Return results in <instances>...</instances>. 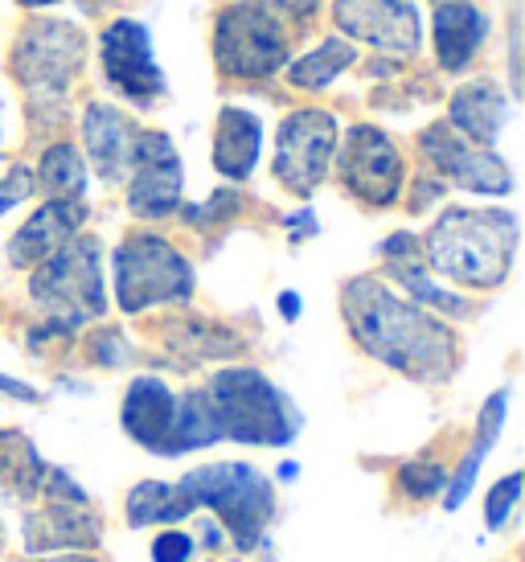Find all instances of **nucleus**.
Returning <instances> with one entry per match:
<instances>
[{
	"mask_svg": "<svg viewBox=\"0 0 525 562\" xmlns=\"http://www.w3.org/2000/svg\"><path fill=\"white\" fill-rule=\"evenodd\" d=\"M340 304H345V321H349L354 341L370 358L415 378V382L451 378L456 361H460V345H456V333L435 313L402 300L399 292H390L387 283L373 280V276L345 283Z\"/></svg>",
	"mask_w": 525,
	"mask_h": 562,
	"instance_id": "obj_1",
	"label": "nucleus"
},
{
	"mask_svg": "<svg viewBox=\"0 0 525 562\" xmlns=\"http://www.w3.org/2000/svg\"><path fill=\"white\" fill-rule=\"evenodd\" d=\"M517 250V218L510 210H448L435 222L418 255L463 288H496L505 283Z\"/></svg>",
	"mask_w": 525,
	"mask_h": 562,
	"instance_id": "obj_2",
	"label": "nucleus"
},
{
	"mask_svg": "<svg viewBox=\"0 0 525 562\" xmlns=\"http://www.w3.org/2000/svg\"><path fill=\"white\" fill-rule=\"evenodd\" d=\"M205 403L214 415L217 439H238V443H267L283 448L300 431V411L292 398L279 391L271 378L259 370H222L205 386Z\"/></svg>",
	"mask_w": 525,
	"mask_h": 562,
	"instance_id": "obj_3",
	"label": "nucleus"
},
{
	"mask_svg": "<svg viewBox=\"0 0 525 562\" xmlns=\"http://www.w3.org/2000/svg\"><path fill=\"white\" fill-rule=\"evenodd\" d=\"M33 300L42 304L58 333L87 325L103 316V255L94 238L75 235L66 247H58L46 263L33 267L30 280Z\"/></svg>",
	"mask_w": 525,
	"mask_h": 562,
	"instance_id": "obj_4",
	"label": "nucleus"
},
{
	"mask_svg": "<svg viewBox=\"0 0 525 562\" xmlns=\"http://www.w3.org/2000/svg\"><path fill=\"white\" fill-rule=\"evenodd\" d=\"M177 488L193 501V509L198 505L214 509L226 521V530L234 533L238 550L259 547L262 526L276 514V488L250 464H205V469L189 472Z\"/></svg>",
	"mask_w": 525,
	"mask_h": 562,
	"instance_id": "obj_5",
	"label": "nucleus"
},
{
	"mask_svg": "<svg viewBox=\"0 0 525 562\" xmlns=\"http://www.w3.org/2000/svg\"><path fill=\"white\" fill-rule=\"evenodd\" d=\"M193 296V267L181 250L156 235H132L115 250V300L124 313Z\"/></svg>",
	"mask_w": 525,
	"mask_h": 562,
	"instance_id": "obj_6",
	"label": "nucleus"
},
{
	"mask_svg": "<svg viewBox=\"0 0 525 562\" xmlns=\"http://www.w3.org/2000/svg\"><path fill=\"white\" fill-rule=\"evenodd\" d=\"M214 63L231 79H267L288 63V33L255 0H234L214 21Z\"/></svg>",
	"mask_w": 525,
	"mask_h": 562,
	"instance_id": "obj_7",
	"label": "nucleus"
},
{
	"mask_svg": "<svg viewBox=\"0 0 525 562\" xmlns=\"http://www.w3.org/2000/svg\"><path fill=\"white\" fill-rule=\"evenodd\" d=\"M87 58V37L78 25L42 16L30 21L13 42V79L37 99H58L70 91V79Z\"/></svg>",
	"mask_w": 525,
	"mask_h": 562,
	"instance_id": "obj_8",
	"label": "nucleus"
},
{
	"mask_svg": "<svg viewBox=\"0 0 525 562\" xmlns=\"http://www.w3.org/2000/svg\"><path fill=\"white\" fill-rule=\"evenodd\" d=\"M337 153V120L328 111H292L276 136V181L292 193H312L328 177Z\"/></svg>",
	"mask_w": 525,
	"mask_h": 562,
	"instance_id": "obj_9",
	"label": "nucleus"
},
{
	"mask_svg": "<svg viewBox=\"0 0 525 562\" xmlns=\"http://www.w3.org/2000/svg\"><path fill=\"white\" fill-rule=\"evenodd\" d=\"M99 63H103V75H108L111 87L127 94L132 103H139V108H148L165 94V75H160V66L153 58V37L132 16H120L103 30Z\"/></svg>",
	"mask_w": 525,
	"mask_h": 562,
	"instance_id": "obj_10",
	"label": "nucleus"
},
{
	"mask_svg": "<svg viewBox=\"0 0 525 562\" xmlns=\"http://www.w3.org/2000/svg\"><path fill=\"white\" fill-rule=\"evenodd\" d=\"M340 177H345L349 193L366 205H378V210L394 205V198L402 193L399 144L390 140L382 127L357 124L340 148Z\"/></svg>",
	"mask_w": 525,
	"mask_h": 562,
	"instance_id": "obj_11",
	"label": "nucleus"
},
{
	"mask_svg": "<svg viewBox=\"0 0 525 562\" xmlns=\"http://www.w3.org/2000/svg\"><path fill=\"white\" fill-rule=\"evenodd\" d=\"M127 172V210L136 218H165L181 205V157L165 132H136Z\"/></svg>",
	"mask_w": 525,
	"mask_h": 562,
	"instance_id": "obj_12",
	"label": "nucleus"
},
{
	"mask_svg": "<svg viewBox=\"0 0 525 562\" xmlns=\"http://www.w3.org/2000/svg\"><path fill=\"white\" fill-rule=\"evenodd\" d=\"M333 21L340 33L382 54H418L423 42L418 13L406 0H333Z\"/></svg>",
	"mask_w": 525,
	"mask_h": 562,
	"instance_id": "obj_13",
	"label": "nucleus"
},
{
	"mask_svg": "<svg viewBox=\"0 0 525 562\" xmlns=\"http://www.w3.org/2000/svg\"><path fill=\"white\" fill-rule=\"evenodd\" d=\"M423 153L439 172H448L456 186L472 189V193H496L505 198L513 189V172L510 165L489 153V148H477L468 144L460 132H451L448 124H435L423 132Z\"/></svg>",
	"mask_w": 525,
	"mask_h": 562,
	"instance_id": "obj_14",
	"label": "nucleus"
},
{
	"mask_svg": "<svg viewBox=\"0 0 525 562\" xmlns=\"http://www.w3.org/2000/svg\"><path fill=\"white\" fill-rule=\"evenodd\" d=\"M124 431L156 456H181V398L160 378H136L124 394Z\"/></svg>",
	"mask_w": 525,
	"mask_h": 562,
	"instance_id": "obj_15",
	"label": "nucleus"
},
{
	"mask_svg": "<svg viewBox=\"0 0 525 562\" xmlns=\"http://www.w3.org/2000/svg\"><path fill=\"white\" fill-rule=\"evenodd\" d=\"M87 218L82 202H46L42 210H33V218L21 226L9 243V259L16 267H37L46 263L58 247H66L78 235V226Z\"/></svg>",
	"mask_w": 525,
	"mask_h": 562,
	"instance_id": "obj_16",
	"label": "nucleus"
},
{
	"mask_svg": "<svg viewBox=\"0 0 525 562\" xmlns=\"http://www.w3.org/2000/svg\"><path fill=\"white\" fill-rule=\"evenodd\" d=\"M505 120H510V99L501 94V87L493 79H477L451 94L448 127L460 132L463 140L477 144V148H493Z\"/></svg>",
	"mask_w": 525,
	"mask_h": 562,
	"instance_id": "obj_17",
	"label": "nucleus"
},
{
	"mask_svg": "<svg viewBox=\"0 0 525 562\" xmlns=\"http://www.w3.org/2000/svg\"><path fill=\"white\" fill-rule=\"evenodd\" d=\"M82 140H87V153H91L94 169H99L103 181L127 177L136 127L127 124L124 111H115L111 103H91V108L82 111Z\"/></svg>",
	"mask_w": 525,
	"mask_h": 562,
	"instance_id": "obj_18",
	"label": "nucleus"
},
{
	"mask_svg": "<svg viewBox=\"0 0 525 562\" xmlns=\"http://www.w3.org/2000/svg\"><path fill=\"white\" fill-rule=\"evenodd\" d=\"M432 33L439 66L444 70H463L477 58L480 42L489 33V16L480 13L477 4H468V0H444L432 16Z\"/></svg>",
	"mask_w": 525,
	"mask_h": 562,
	"instance_id": "obj_19",
	"label": "nucleus"
},
{
	"mask_svg": "<svg viewBox=\"0 0 525 562\" xmlns=\"http://www.w3.org/2000/svg\"><path fill=\"white\" fill-rule=\"evenodd\" d=\"M262 148V124L243 108H226L217 115L214 132V165L222 177L231 181H247L255 165H259Z\"/></svg>",
	"mask_w": 525,
	"mask_h": 562,
	"instance_id": "obj_20",
	"label": "nucleus"
},
{
	"mask_svg": "<svg viewBox=\"0 0 525 562\" xmlns=\"http://www.w3.org/2000/svg\"><path fill=\"white\" fill-rule=\"evenodd\" d=\"M193 514V501L177 484L139 481L127 493V521L132 526H160V521H181Z\"/></svg>",
	"mask_w": 525,
	"mask_h": 562,
	"instance_id": "obj_21",
	"label": "nucleus"
},
{
	"mask_svg": "<svg viewBox=\"0 0 525 562\" xmlns=\"http://www.w3.org/2000/svg\"><path fill=\"white\" fill-rule=\"evenodd\" d=\"M505 403H510V391H496L489 403H484V415H480V427H477V448L468 452V460L460 464V472H456V481L448 484V509H456L468 493H472V481H477L480 464H484V456L493 452L496 443V431H501V423H505Z\"/></svg>",
	"mask_w": 525,
	"mask_h": 562,
	"instance_id": "obj_22",
	"label": "nucleus"
},
{
	"mask_svg": "<svg viewBox=\"0 0 525 562\" xmlns=\"http://www.w3.org/2000/svg\"><path fill=\"white\" fill-rule=\"evenodd\" d=\"M354 58H357V49L349 46V42L328 37V42H321L312 54H304L300 63H292V70H288V82H292V87H300V91H325L340 70H349V66H354Z\"/></svg>",
	"mask_w": 525,
	"mask_h": 562,
	"instance_id": "obj_23",
	"label": "nucleus"
},
{
	"mask_svg": "<svg viewBox=\"0 0 525 562\" xmlns=\"http://www.w3.org/2000/svg\"><path fill=\"white\" fill-rule=\"evenodd\" d=\"M37 181L46 193H54V202H78L87 189V169L70 144H54L46 148V157L37 165Z\"/></svg>",
	"mask_w": 525,
	"mask_h": 562,
	"instance_id": "obj_24",
	"label": "nucleus"
},
{
	"mask_svg": "<svg viewBox=\"0 0 525 562\" xmlns=\"http://www.w3.org/2000/svg\"><path fill=\"white\" fill-rule=\"evenodd\" d=\"M444 469L439 464H406V469L399 472V488L406 493V497H415V501H423V497H432V493H439L444 488Z\"/></svg>",
	"mask_w": 525,
	"mask_h": 562,
	"instance_id": "obj_25",
	"label": "nucleus"
},
{
	"mask_svg": "<svg viewBox=\"0 0 525 562\" xmlns=\"http://www.w3.org/2000/svg\"><path fill=\"white\" fill-rule=\"evenodd\" d=\"M517 493H522V472L505 476V481L489 493V505H484V521H489V530H501V526L510 521L513 505H517Z\"/></svg>",
	"mask_w": 525,
	"mask_h": 562,
	"instance_id": "obj_26",
	"label": "nucleus"
},
{
	"mask_svg": "<svg viewBox=\"0 0 525 562\" xmlns=\"http://www.w3.org/2000/svg\"><path fill=\"white\" fill-rule=\"evenodd\" d=\"M234 210H238V193H231V189H222V193H214V198H210V202L201 205V210H186V218L193 222V226H210V222L231 218Z\"/></svg>",
	"mask_w": 525,
	"mask_h": 562,
	"instance_id": "obj_27",
	"label": "nucleus"
},
{
	"mask_svg": "<svg viewBox=\"0 0 525 562\" xmlns=\"http://www.w3.org/2000/svg\"><path fill=\"white\" fill-rule=\"evenodd\" d=\"M193 554V538L181 530H165L160 538L153 542V559L156 562H189Z\"/></svg>",
	"mask_w": 525,
	"mask_h": 562,
	"instance_id": "obj_28",
	"label": "nucleus"
},
{
	"mask_svg": "<svg viewBox=\"0 0 525 562\" xmlns=\"http://www.w3.org/2000/svg\"><path fill=\"white\" fill-rule=\"evenodd\" d=\"M33 193V172L30 169H13L9 172V181H0V214L4 210H13L21 198H30Z\"/></svg>",
	"mask_w": 525,
	"mask_h": 562,
	"instance_id": "obj_29",
	"label": "nucleus"
},
{
	"mask_svg": "<svg viewBox=\"0 0 525 562\" xmlns=\"http://www.w3.org/2000/svg\"><path fill=\"white\" fill-rule=\"evenodd\" d=\"M255 4H262L267 13H271V9H279V13H288V16H312L321 0H255Z\"/></svg>",
	"mask_w": 525,
	"mask_h": 562,
	"instance_id": "obj_30",
	"label": "nucleus"
},
{
	"mask_svg": "<svg viewBox=\"0 0 525 562\" xmlns=\"http://www.w3.org/2000/svg\"><path fill=\"white\" fill-rule=\"evenodd\" d=\"M0 394H13V398H21V403H42V394L33 391V386L16 382V378H4V374H0Z\"/></svg>",
	"mask_w": 525,
	"mask_h": 562,
	"instance_id": "obj_31",
	"label": "nucleus"
},
{
	"mask_svg": "<svg viewBox=\"0 0 525 562\" xmlns=\"http://www.w3.org/2000/svg\"><path fill=\"white\" fill-rule=\"evenodd\" d=\"M94 358L108 361V366L124 361V353H120V333H108V337H103V349H94Z\"/></svg>",
	"mask_w": 525,
	"mask_h": 562,
	"instance_id": "obj_32",
	"label": "nucleus"
},
{
	"mask_svg": "<svg viewBox=\"0 0 525 562\" xmlns=\"http://www.w3.org/2000/svg\"><path fill=\"white\" fill-rule=\"evenodd\" d=\"M279 308H283V316H288V321H295V316H300V296L283 292V296H279Z\"/></svg>",
	"mask_w": 525,
	"mask_h": 562,
	"instance_id": "obj_33",
	"label": "nucleus"
},
{
	"mask_svg": "<svg viewBox=\"0 0 525 562\" xmlns=\"http://www.w3.org/2000/svg\"><path fill=\"white\" fill-rule=\"evenodd\" d=\"M16 4H25V9H42V4H58V0H16Z\"/></svg>",
	"mask_w": 525,
	"mask_h": 562,
	"instance_id": "obj_34",
	"label": "nucleus"
},
{
	"mask_svg": "<svg viewBox=\"0 0 525 562\" xmlns=\"http://www.w3.org/2000/svg\"><path fill=\"white\" fill-rule=\"evenodd\" d=\"M54 562H91V559H54Z\"/></svg>",
	"mask_w": 525,
	"mask_h": 562,
	"instance_id": "obj_35",
	"label": "nucleus"
},
{
	"mask_svg": "<svg viewBox=\"0 0 525 562\" xmlns=\"http://www.w3.org/2000/svg\"><path fill=\"white\" fill-rule=\"evenodd\" d=\"M0 542H4V526H0Z\"/></svg>",
	"mask_w": 525,
	"mask_h": 562,
	"instance_id": "obj_36",
	"label": "nucleus"
}]
</instances>
